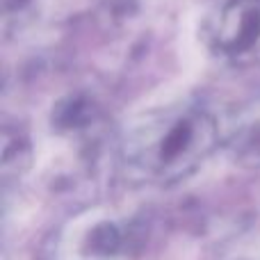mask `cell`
<instances>
[{
  "instance_id": "1",
  "label": "cell",
  "mask_w": 260,
  "mask_h": 260,
  "mask_svg": "<svg viewBox=\"0 0 260 260\" xmlns=\"http://www.w3.org/2000/svg\"><path fill=\"white\" fill-rule=\"evenodd\" d=\"M212 44L229 57L253 53L260 46V0H229L212 25Z\"/></svg>"
}]
</instances>
